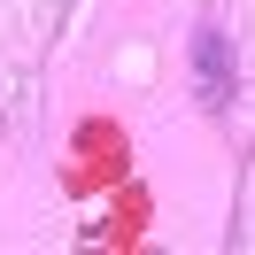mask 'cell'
<instances>
[{"label":"cell","instance_id":"obj_1","mask_svg":"<svg viewBox=\"0 0 255 255\" xmlns=\"http://www.w3.org/2000/svg\"><path fill=\"white\" fill-rule=\"evenodd\" d=\"M224 62H232V54H224V39L209 31V39H201V78H209V109H224Z\"/></svg>","mask_w":255,"mask_h":255}]
</instances>
